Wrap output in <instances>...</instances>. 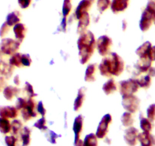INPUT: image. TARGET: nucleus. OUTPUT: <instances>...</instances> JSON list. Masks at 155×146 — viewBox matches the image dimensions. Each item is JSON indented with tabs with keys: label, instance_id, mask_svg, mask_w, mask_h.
<instances>
[{
	"label": "nucleus",
	"instance_id": "nucleus-1",
	"mask_svg": "<svg viewBox=\"0 0 155 146\" xmlns=\"http://www.w3.org/2000/svg\"><path fill=\"white\" fill-rule=\"evenodd\" d=\"M98 68L101 75L104 77L119 76L124 70V62L117 53H112L102 59Z\"/></svg>",
	"mask_w": 155,
	"mask_h": 146
},
{
	"label": "nucleus",
	"instance_id": "nucleus-2",
	"mask_svg": "<svg viewBox=\"0 0 155 146\" xmlns=\"http://www.w3.org/2000/svg\"><path fill=\"white\" fill-rule=\"evenodd\" d=\"M77 47L79 49V55L81 64H86L95 51L96 41L95 36L91 31H85L77 40Z\"/></svg>",
	"mask_w": 155,
	"mask_h": 146
},
{
	"label": "nucleus",
	"instance_id": "nucleus-3",
	"mask_svg": "<svg viewBox=\"0 0 155 146\" xmlns=\"http://www.w3.org/2000/svg\"><path fill=\"white\" fill-rule=\"evenodd\" d=\"M21 43L11 38H5L0 43V59L3 60L8 56L16 53L20 48Z\"/></svg>",
	"mask_w": 155,
	"mask_h": 146
},
{
	"label": "nucleus",
	"instance_id": "nucleus-4",
	"mask_svg": "<svg viewBox=\"0 0 155 146\" xmlns=\"http://www.w3.org/2000/svg\"><path fill=\"white\" fill-rule=\"evenodd\" d=\"M139 88V85L135 79H129L120 82V93L122 97L134 94L137 92Z\"/></svg>",
	"mask_w": 155,
	"mask_h": 146
},
{
	"label": "nucleus",
	"instance_id": "nucleus-5",
	"mask_svg": "<svg viewBox=\"0 0 155 146\" xmlns=\"http://www.w3.org/2000/svg\"><path fill=\"white\" fill-rule=\"evenodd\" d=\"M122 105L124 109H127L128 112L134 113L137 112L138 109H139L140 100L133 94L124 96L123 97Z\"/></svg>",
	"mask_w": 155,
	"mask_h": 146
},
{
	"label": "nucleus",
	"instance_id": "nucleus-6",
	"mask_svg": "<svg viewBox=\"0 0 155 146\" xmlns=\"http://www.w3.org/2000/svg\"><path fill=\"white\" fill-rule=\"evenodd\" d=\"M97 49L101 56H107L110 51L112 47V40L109 36L104 35L100 36L96 42Z\"/></svg>",
	"mask_w": 155,
	"mask_h": 146
},
{
	"label": "nucleus",
	"instance_id": "nucleus-7",
	"mask_svg": "<svg viewBox=\"0 0 155 146\" xmlns=\"http://www.w3.org/2000/svg\"><path fill=\"white\" fill-rule=\"evenodd\" d=\"M36 107V103L33 99H32V97H30L28 100L27 101V104L26 106L22 109V118L23 120L25 122L30 120L33 117L37 116V113L35 111Z\"/></svg>",
	"mask_w": 155,
	"mask_h": 146
},
{
	"label": "nucleus",
	"instance_id": "nucleus-8",
	"mask_svg": "<svg viewBox=\"0 0 155 146\" xmlns=\"http://www.w3.org/2000/svg\"><path fill=\"white\" fill-rule=\"evenodd\" d=\"M112 117L110 114H106L101 119L96 131V136L98 138H104L108 132L109 125L111 123Z\"/></svg>",
	"mask_w": 155,
	"mask_h": 146
},
{
	"label": "nucleus",
	"instance_id": "nucleus-9",
	"mask_svg": "<svg viewBox=\"0 0 155 146\" xmlns=\"http://www.w3.org/2000/svg\"><path fill=\"white\" fill-rule=\"evenodd\" d=\"M152 21L153 15L147 9H145L142 15V18L139 22V27L143 32L147 31L152 24Z\"/></svg>",
	"mask_w": 155,
	"mask_h": 146
},
{
	"label": "nucleus",
	"instance_id": "nucleus-10",
	"mask_svg": "<svg viewBox=\"0 0 155 146\" xmlns=\"http://www.w3.org/2000/svg\"><path fill=\"white\" fill-rule=\"evenodd\" d=\"M139 131L134 127H130L127 129L125 132L124 139L125 141L130 145H136L137 144Z\"/></svg>",
	"mask_w": 155,
	"mask_h": 146
},
{
	"label": "nucleus",
	"instance_id": "nucleus-11",
	"mask_svg": "<svg viewBox=\"0 0 155 146\" xmlns=\"http://www.w3.org/2000/svg\"><path fill=\"white\" fill-rule=\"evenodd\" d=\"M93 0H82L79 3L77 9H76V16H77V19H79L85 14L88 13L93 4Z\"/></svg>",
	"mask_w": 155,
	"mask_h": 146
},
{
	"label": "nucleus",
	"instance_id": "nucleus-12",
	"mask_svg": "<svg viewBox=\"0 0 155 146\" xmlns=\"http://www.w3.org/2000/svg\"><path fill=\"white\" fill-rule=\"evenodd\" d=\"M83 117L81 115L78 116L77 118L74 120V132L75 133V142L74 144L75 145H79V144H81L80 143V133L83 131Z\"/></svg>",
	"mask_w": 155,
	"mask_h": 146
},
{
	"label": "nucleus",
	"instance_id": "nucleus-13",
	"mask_svg": "<svg viewBox=\"0 0 155 146\" xmlns=\"http://www.w3.org/2000/svg\"><path fill=\"white\" fill-rule=\"evenodd\" d=\"M18 116V109L15 106H0V116L6 119H15Z\"/></svg>",
	"mask_w": 155,
	"mask_h": 146
},
{
	"label": "nucleus",
	"instance_id": "nucleus-14",
	"mask_svg": "<svg viewBox=\"0 0 155 146\" xmlns=\"http://www.w3.org/2000/svg\"><path fill=\"white\" fill-rule=\"evenodd\" d=\"M130 0H113L110 4V8L114 13L117 14L125 11L128 8Z\"/></svg>",
	"mask_w": 155,
	"mask_h": 146
},
{
	"label": "nucleus",
	"instance_id": "nucleus-15",
	"mask_svg": "<svg viewBox=\"0 0 155 146\" xmlns=\"http://www.w3.org/2000/svg\"><path fill=\"white\" fill-rule=\"evenodd\" d=\"M151 62L149 57L140 58L136 64V68L141 72H145L151 67Z\"/></svg>",
	"mask_w": 155,
	"mask_h": 146
},
{
	"label": "nucleus",
	"instance_id": "nucleus-16",
	"mask_svg": "<svg viewBox=\"0 0 155 146\" xmlns=\"http://www.w3.org/2000/svg\"><path fill=\"white\" fill-rule=\"evenodd\" d=\"M27 29L24 24L18 23L14 27V33L15 34V37L20 43L25 38Z\"/></svg>",
	"mask_w": 155,
	"mask_h": 146
},
{
	"label": "nucleus",
	"instance_id": "nucleus-17",
	"mask_svg": "<svg viewBox=\"0 0 155 146\" xmlns=\"http://www.w3.org/2000/svg\"><path fill=\"white\" fill-rule=\"evenodd\" d=\"M89 23H90V17H89V15L88 13L85 14L83 16L80 17L79 18L78 26H77V32H78V33L81 34L83 32L86 31V28L89 25Z\"/></svg>",
	"mask_w": 155,
	"mask_h": 146
},
{
	"label": "nucleus",
	"instance_id": "nucleus-18",
	"mask_svg": "<svg viewBox=\"0 0 155 146\" xmlns=\"http://www.w3.org/2000/svg\"><path fill=\"white\" fill-rule=\"evenodd\" d=\"M14 68L10 64H7L3 60H0V75L8 79L12 77Z\"/></svg>",
	"mask_w": 155,
	"mask_h": 146
},
{
	"label": "nucleus",
	"instance_id": "nucleus-19",
	"mask_svg": "<svg viewBox=\"0 0 155 146\" xmlns=\"http://www.w3.org/2000/svg\"><path fill=\"white\" fill-rule=\"evenodd\" d=\"M138 140L143 146H149L154 144V137L150 134L149 132H144L143 131V132L142 133H139Z\"/></svg>",
	"mask_w": 155,
	"mask_h": 146
},
{
	"label": "nucleus",
	"instance_id": "nucleus-20",
	"mask_svg": "<svg viewBox=\"0 0 155 146\" xmlns=\"http://www.w3.org/2000/svg\"><path fill=\"white\" fill-rule=\"evenodd\" d=\"M20 93V89L14 86H7L4 88L3 94L6 100H12L14 97L18 96Z\"/></svg>",
	"mask_w": 155,
	"mask_h": 146
},
{
	"label": "nucleus",
	"instance_id": "nucleus-21",
	"mask_svg": "<svg viewBox=\"0 0 155 146\" xmlns=\"http://www.w3.org/2000/svg\"><path fill=\"white\" fill-rule=\"evenodd\" d=\"M151 43L149 41H147V42L144 43L142 45H141L139 48L136 50V53L138 56L140 58L143 57H148L150 53V50L151 48Z\"/></svg>",
	"mask_w": 155,
	"mask_h": 146
},
{
	"label": "nucleus",
	"instance_id": "nucleus-22",
	"mask_svg": "<svg viewBox=\"0 0 155 146\" xmlns=\"http://www.w3.org/2000/svg\"><path fill=\"white\" fill-rule=\"evenodd\" d=\"M86 88H80L78 91V94L76 98L75 101H74V110L78 111L80 108L83 106V103L85 100V95H86Z\"/></svg>",
	"mask_w": 155,
	"mask_h": 146
},
{
	"label": "nucleus",
	"instance_id": "nucleus-23",
	"mask_svg": "<svg viewBox=\"0 0 155 146\" xmlns=\"http://www.w3.org/2000/svg\"><path fill=\"white\" fill-rule=\"evenodd\" d=\"M97 65L96 64H91L87 67L85 74V81L88 82L95 81V74H96Z\"/></svg>",
	"mask_w": 155,
	"mask_h": 146
},
{
	"label": "nucleus",
	"instance_id": "nucleus-24",
	"mask_svg": "<svg viewBox=\"0 0 155 146\" xmlns=\"http://www.w3.org/2000/svg\"><path fill=\"white\" fill-rule=\"evenodd\" d=\"M21 15L20 12H18V11H15V12H11L10 14L7 15L5 22L10 27H12V26H14L18 24V23H19L20 21H21Z\"/></svg>",
	"mask_w": 155,
	"mask_h": 146
},
{
	"label": "nucleus",
	"instance_id": "nucleus-25",
	"mask_svg": "<svg viewBox=\"0 0 155 146\" xmlns=\"http://www.w3.org/2000/svg\"><path fill=\"white\" fill-rule=\"evenodd\" d=\"M103 91L105 93V94L109 95V94H111L113 93H114L117 91V88L116 82L114 79H110V80L107 81L102 87Z\"/></svg>",
	"mask_w": 155,
	"mask_h": 146
},
{
	"label": "nucleus",
	"instance_id": "nucleus-26",
	"mask_svg": "<svg viewBox=\"0 0 155 146\" xmlns=\"http://www.w3.org/2000/svg\"><path fill=\"white\" fill-rule=\"evenodd\" d=\"M121 122H122L123 125L127 127H130L134 123V118H133L132 113L126 112L123 114L122 117H121Z\"/></svg>",
	"mask_w": 155,
	"mask_h": 146
},
{
	"label": "nucleus",
	"instance_id": "nucleus-27",
	"mask_svg": "<svg viewBox=\"0 0 155 146\" xmlns=\"http://www.w3.org/2000/svg\"><path fill=\"white\" fill-rule=\"evenodd\" d=\"M11 131V123L8 120L0 116V132L3 134H7Z\"/></svg>",
	"mask_w": 155,
	"mask_h": 146
},
{
	"label": "nucleus",
	"instance_id": "nucleus-28",
	"mask_svg": "<svg viewBox=\"0 0 155 146\" xmlns=\"http://www.w3.org/2000/svg\"><path fill=\"white\" fill-rule=\"evenodd\" d=\"M137 82L138 85H139V87L142 88H149L151 86V76L149 75H146L143 76V77L140 78L139 79L136 80Z\"/></svg>",
	"mask_w": 155,
	"mask_h": 146
},
{
	"label": "nucleus",
	"instance_id": "nucleus-29",
	"mask_svg": "<svg viewBox=\"0 0 155 146\" xmlns=\"http://www.w3.org/2000/svg\"><path fill=\"white\" fill-rule=\"evenodd\" d=\"M9 64L12 66L21 67L22 65L21 62V54L18 53H15L12 55L10 59H9Z\"/></svg>",
	"mask_w": 155,
	"mask_h": 146
},
{
	"label": "nucleus",
	"instance_id": "nucleus-30",
	"mask_svg": "<svg viewBox=\"0 0 155 146\" xmlns=\"http://www.w3.org/2000/svg\"><path fill=\"white\" fill-rule=\"evenodd\" d=\"M97 138H98V137L96 136L95 134L94 133L89 134V135H86V138H85L83 144H84V145H92V146L98 145V139H97Z\"/></svg>",
	"mask_w": 155,
	"mask_h": 146
},
{
	"label": "nucleus",
	"instance_id": "nucleus-31",
	"mask_svg": "<svg viewBox=\"0 0 155 146\" xmlns=\"http://www.w3.org/2000/svg\"><path fill=\"white\" fill-rule=\"evenodd\" d=\"M22 135H21V138H22L23 144L24 145H27L30 143V135H31V130L28 127H24L22 129Z\"/></svg>",
	"mask_w": 155,
	"mask_h": 146
},
{
	"label": "nucleus",
	"instance_id": "nucleus-32",
	"mask_svg": "<svg viewBox=\"0 0 155 146\" xmlns=\"http://www.w3.org/2000/svg\"><path fill=\"white\" fill-rule=\"evenodd\" d=\"M23 129V124L20 120H14L11 124V129L15 135H18L20 133Z\"/></svg>",
	"mask_w": 155,
	"mask_h": 146
},
{
	"label": "nucleus",
	"instance_id": "nucleus-33",
	"mask_svg": "<svg viewBox=\"0 0 155 146\" xmlns=\"http://www.w3.org/2000/svg\"><path fill=\"white\" fill-rule=\"evenodd\" d=\"M141 129L144 132H151L152 129V125H151V121L147 118H142L140 121Z\"/></svg>",
	"mask_w": 155,
	"mask_h": 146
},
{
	"label": "nucleus",
	"instance_id": "nucleus-34",
	"mask_svg": "<svg viewBox=\"0 0 155 146\" xmlns=\"http://www.w3.org/2000/svg\"><path fill=\"white\" fill-rule=\"evenodd\" d=\"M110 5V0H98L97 7L100 12H104Z\"/></svg>",
	"mask_w": 155,
	"mask_h": 146
},
{
	"label": "nucleus",
	"instance_id": "nucleus-35",
	"mask_svg": "<svg viewBox=\"0 0 155 146\" xmlns=\"http://www.w3.org/2000/svg\"><path fill=\"white\" fill-rule=\"evenodd\" d=\"M72 0H64L63 4V9H62V12H63L64 17H67L71 12V9H72V3H71Z\"/></svg>",
	"mask_w": 155,
	"mask_h": 146
},
{
	"label": "nucleus",
	"instance_id": "nucleus-36",
	"mask_svg": "<svg viewBox=\"0 0 155 146\" xmlns=\"http://www.w3.org/2000/svg\"><path fill=\"white\" fill-rule=\"evenodd\" d=\"M34 126L37 129H39V130H46L47 126H46V120L45 119V117L42 116L40 120H38L36 123H34Z\"/></svg>",
	"mask_w": 155,
	"mask_h": 146
},
{
	"label": "nucleus",
	"instance_id": "nucleus-37",
	"mask_svg": "<svg viewBox=\"0 0 155 146\" xmlns=\"http://www.w3.org/2000/svg\"><path fill=\"white\" fill-rule=\"evenodd\" d=\"M147 116L148 119L151 122H153L155 120V103L150 105L147 109Z\"/></svg>",
	"mask_w": 155,
	"mask_h": 146
},
{
	"label": "nucleus",
	"instance_id": "nucleus-38",
	"mask_svg": "<svg viewBox=\"0 0 155 146\" xmlns=\"http://www.w3.org/2000/svg\"><path fill=\"white\" fill-rule=\"evenodd\" d=\"M24 91L30 98V97H33L35 96H36V94H35L34 91H33V87H32V85L29 82H26L25 83V87L24 88Z\"/></svg>",
	"mask_w": 155,
	"mask_h": 146
},
{
	"label": "nucleus",
	"instance_id": "nucleus-39",
	"mask_svg": "<svg viewBox=\"0 0 155 146\" xmlns=\"http://www.w3.org/2000/svg\"><path fill=\"white\" fill-rule=\"evenodd\" d=\"M21 62H22V65L30 66L32 62V59L28 54H21Z\"/></svg>",
	"mask_w": 155,
	"mask_h": 146
},
{
	"label": "nucleus",
	"instance_id": "nucleus-40",
	"mask_svg": "<svg viewBox=\"0 0 155 146\" xmlns=\"http://www.w3.org/2000/svg\"><path fill=\"white\" fill-rule=\"evenodd\" d=\"M46 137H47V138H48V140L50 141V142L55 144L56 139H57V138H58V137H61V135H57L55 132H52V131H48V134L46 135Z\"/></svg>",
	"mask_w": 155,
	"mask_h": 146
},
{
	"label": "nucleus",
	"instance_id": "nucleus-41",
	"mask_svg": "<svg viewBox=\"0 0 155 146\" xmlns=\"http://www.w3.org/2000/svg\"><path fill=\"white\" fill-rule=\"evenodd\" d=\"M9 27H10V26H9L7 23H3L1 28H0V36H1V37H4V36H5L8 33Z\"/></svg>",
	"mask_w": 155,
	"mask_h": 146
},
{
	"label": "nucleus",
	"instance_id": "nucleus-42",
	"mask_svg": "<svg viewBox=\"0 0 155 146\" xmlns=\"http://www.w3.org/2000/svg\"><path fill=\"white\" fill-rule=\"evenodd\" d=\"M151 15H153V20L155 18V2L154 1H149L148 5H147L146 9Z\"/></svg>",
	"mask_w": 155,
	"mask_h": 146
},
{
	"label": "nucleus",
	"instance_id": "nucleus-43",
	"mask_svg": "<svg viewBox=\"0 0 155 146\" xmlns=\"http://www.w3.org/2000/svg\"><path fill=\"white\" fill-rule=\"evenodd\" d=\"M5 141L7 145L8 146H15L17 144V138L15 137L10 135V136H6L5 138Z\"/></svg>",
	"mask_w": 155,
	"mask_h": 146
},
{
	"label": "nucleus",
	"instance_id": "nucleus-44",
	"mask_svg": "<svg viewBox=\"0 0 155 146\" xmlns=\"http://www.w3.org/2000/svg\"><path fill=\"white\" fill-rule=\"evenodd\" d=\"M26 104H27V100H26L25 99L19 97V98H18V100H17L16 108L18 110H20V109H22L23 108L25 107Z\"/></svg>",
	"mask_w": 155,
	"mask_h": 146
},
{
	"label": "nucleus",
	"instance_id": "nucleus-45",
	"mask_svg": "<svg viewBox=\"0 0 155 146\" xmlns=\"http://www.w3.org/2000/svg\"><path fill=\"white\" fill-rule=\"evenodd\" d=\"M32 0H18V4L21 9H27L30 5Z\"/></svg>",
	"mask_w": 155,
	"mask_h": 146
},
{
	"label": "nucleus",
	"instance_id": "nucleus-46",
	"mask_svg": "<svg viewBox=\"0 0 155 146\" xmlns=\"http://www.w3.org/2000/svg\"><path fill=\"white\" fill-rule=\"evenodd\" d=\"M37 110H38V112H39V113L42 116H44L45 115V113H46V110H45V107H44V106H43V103H42V101L39 102V103H38Z\"/></svg>",
	"mask_w": 155,
	"mask_h": 146
},
{
	"label": "nucleus",
	"instance_id": "nucleus-47",
	"mask_svg": "<svg viewBox=\"0 0 155 146\" xmlns=\"http://www.w3.org/2000/svg\"><path fill=\"white\" fill-rule=\"evenodd\" d=\"M148 57L151 59V61H155V46L154 47H151V50H150L149 56Z\"/></svg>",
	"mask_w": 155,
	"mask_h": 146
},
{
	"label": "nucleus",
	"instance_id": "nucleus-48",
	"mask_svg": "<svg viewBox=\"0 0 155 146\" xmlns=\"http://www.w3.org/2000/svg\"><path fill=\"white\" fill-rule=\"evenodd\" d=\"M6 87V82L5 80L4 77H0V91L4 90V88Z\"/></svg>",
	"mask_w": 155,
	"mask_h": 146
},
{
	"label": "nucleus",
	"instance_id": "nucleus-49",
	"mask_svg": "<svg viewBox=\"0 0 155 146\" xmlns=\"http://www.w3.org/2000/svg\"><path fill=\"white\" fill-rule=\"evenodd\" d=\"M149 71L148 75H149L151 77H155V68H153V67H151L148 70Z\"/></svg>",
	"mask_w": 155,
	"mask_h": 146
},
{
	"label": "nucleus",
	"instance_id": "nucleus-50",
	"mask_svg": "<svg viewBox=\"0 0 155 146\" xmlns=\"http://www.w3.org/2000/svg\"><path fill=\"white\" fill-rule=\"evenodd\" d=\"M14 82L16 85H20V78H19V76L17 75L15 76V79H14Z\"/></svg>",
	"mask_w": 155,
	"mask_h": 146
},
{
	"label": "nucleus",
	"instance_id": "nucleus-51",
	"mask_svg": "<svg viewBox=\"0 0 155 146\" xmlns=\"http://www.w3.org/2000/svg\"><path fill=\"white\" fill-rule=\"evenodd\" d=\"M153 21H154V24H155V18H154V20H153Z\"/></svg>",
	"mask_w": 155,
	"mask_h": 146
}]
</instances>
